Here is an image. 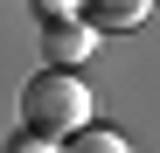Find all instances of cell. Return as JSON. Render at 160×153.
Masks as SVG:
<instances>
[{"label": "cell", "mask_w": 160, "mask_h": 153, "mask_svg": "<svg viewBox=\"0 0 160 153\" xmlns=\"http://www.w3.org/2000/svg\"><path fill=\"white\" fill-rule=\"evenodd\" d=\"M63 153H132L118 132H104V125H84V132H70V146Z\"/></svg>", "instance_id": "277c9868"}, {"label": "cell", "mask_w": 160, "mask_h": 153, "mask_svg": "<svg viewBox=\"0 0 160 153\" xmlns=\"http://www.w3.org/2000/svg\"><path fill=\"white\" fill-rule=\"evenodd\" d=\"M21 118H28V132H42V139L84 132V125H91V91H84V76L63 70V63L35 70L28 84H21Z\"/></svg>", "instance_id": "6da1fadb"}, {"label": "cell", "mask_w": 160, "mask_h": 153, "mask_svg": "<svg viewBox=\"0 0 160 153\" xmlns=\"http://www.w3.org/2000/svg\"><path fill=\"white\" fill-rule=\"evenodd\" d=\"M91 42H98V28H91L84 14H77V21H49V28H42V56L70 70V63H84V56H91Z\"/></svg>", "instance_id": "7a4b0ae2"}, {"label": "cell", "mask_w": 160, "mask_h": 153, "mask_svg": "<svg viewBox=\"0 0 160 153\" xmlns=\"http://www.w3.org/2000/svg\"><path fill=\"white\" fill-rule=\"evenodd\" d=\"M91 7V28H139L153 0H84Z\"/></svg>", "instance_id": "3957f363"}, {"label": "cell", "mask_w": 160, "mask_h": 153, "mask_svg": "<svg viewBox=\"0 0 160 153\" xmlns=\"http://www.w3.org/2000/svg\"><path fill=\"white\" fill-rule=\"evenodd\" d=\"M7 153H56V146H49V139H42V132H21V139H14V146H7Z\"/></svg>", "instance_id": "8992f818"}, {"label": "cell", "mask_w": 160, "mask_h": 153, "mask_svg": "<svg viewBox=\"0 0 160 153\" xmlns=\"http://www.w3.org/2000/svg\"><path fill=\"white\" fill-rule=\"evenodd\" d=\"M35 7H42V21H77L84 0H35Z\"/></svg>", "instance_id": "5b68a950"}]
</instances>
